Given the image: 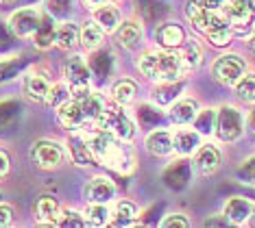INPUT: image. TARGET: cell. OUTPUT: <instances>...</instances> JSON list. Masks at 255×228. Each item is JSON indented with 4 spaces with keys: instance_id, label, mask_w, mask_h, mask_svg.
Here are the masks:
<instances>
[{
    "instance_id": "24",
    "label": "cell",
    "mask_w": 255,
    "mask_h": 228,
    "mask_svg": "<svg viewBox=\"0 0 255 228\" xmlns=\"http://www.w3.org/2000/svg\"><path fill=\"white\" fill-rule=\"evenodd\" d=\"M55 31H57V24L53 20V15L48 13H42V20H39V26L35 28V33H33V44H35V48L39 50H48L50 46H55Z\"/></svg>"
},
{
    "instance_id": "43",
    "label": "cell",
    "mask_w": 255,
    "mask_h": 228,
    "mask_svg": "<svg viewBox=\"0 0 255 228\" xmlns=\"http://www.w3.org/2000/svg\"><path fill=\"white\" fill-rule=\"evenodd\" d=\"M107 0H81V4H83L88 11H94V9H98L101 4H105Z\"/></svg>"
},
{
    "instance_id": "40",
    "label": "cell",
    "mask_w": 255,
    "mask_h": 228,
    "mask_svg": "<svg viewBox=\"0 0 255 228\" xmlns=\"http://www.w3.org/2000/svg\"><path fill=\"white\" fill-rule=\"evenodd\" d=\"M13 222V209L7 202H0V226H9Z\"/></svg>"
},
{
    "instance_id": "16",
    "label": "cell",
    "mask_w": 255,
    "mask_h": 228,
    "mask_svg": "<svg viewBox=\"0 0 255 228\" xmlns=\"http://www.w3.org/2000/svg\"><path fill=\"white\" fill-rule=\"evenodd\" d=\"M196 113H199V102L194 98H177L172 102L170 111H168V118H170L172 124L185 126V124H192Z\"/></svg>"
},
{
    "instance_id": "22",
    "label": "cell",
    "mask_w": 255,
    "mask_h": 228,
    "mask_svg": "<svg viewBox=\"0 0 255 228\" xmlns=\"http://www.w3.org/2000/svg\"><path fill=\"white\" fill-rule=\"evenodd\" d=\"M66 150H68V159H70L72 163H77L79 167H88V165L94 163V156H92L88 144H85V139L79 131H77V135H72L70 139H68Z\"/></svg>"
},
{
    "instance_id": "2",
    "label": "cell",
    "mask_w": 255,
    "mask_h": 228,
    "mask_svg": "<svg viewBox=\"0 0 255 228\" xmlns=\"http://www.w3.org/2000/svg\"><path fill=\"white\" fill-rule=\"evenodd\" d=\"M137 70L153 83H168V80H179L185 76L179 55L166 48L142 52V57L137 59Z\"/></svg>"
},
{
    "instance_id": "32",
    "label": "cell",
    "mask_w": 255,
    "mask_h": 228,
    "mask_svg": "<svg viewBox=\"0 0 255 228\" xmlns=\"http://www.w3.org/2000/svg\"><path fill=\"white\" fill-rule=\"evenodd\" d=\"M72 98V91H70V85L68 83H53L50 85L48 93H46V104H48L50 109H59L63 102H68Z\"/></svg>"
},
{
    "instance_id": "20",
    "label": "cell",
    "mask_w": 255,
    "mask_h": 228,
    "mask_svg": "<svg viewBox=\"0 0 255 228\" xmlns=\"http://www.w3.org/2000/svg\"><path fill=\"white\" fill-rule=\"evenodd\" d=\"M172 139H175V152L181 156L192 154L203 142V137L194 131V128H188V124L183 128H177V131L172 133Z\"/></svg>"
},
{
    "instance_id": "37",
    "label": "cell",
    "mask_w": 255,
    "mask_h": 228,
    "mask_svg": "<svg viewBox=\"0 0 255 228\" xmlns=\"http://www.w3.org/2000/svg\"><path fill=\"white\" fill-rule=\"evenodd\" d=\"M161 226H168V228H172V226L185 228V226H190V220L185 218L183 213H170V215H166V218L161 220Z\"/></svg>"
},
{
    "instance_id": "5",
    "label": "cell",
    "mask_w": 255,
    "mask_h": 228,
    "mask_svg": "<svg viewBox=\"0 0 255 228\" xmlns=\"http://www.w3.org/2000/svg\"><path fill=\"white\" fill-rule=\"evenodd\" d=\"M31 161L39 169H59L68 161V150L57 139H37L31 146Z\"/></svg>"
},
{
    "instance_id": "7",
    "label": "cell",
    "mask_w": 255,
    "mask_h": 228,
    "mask_svg": "<svg viewBox=\"0 0 255 228\" xmlns=\"http://www.w3.org/2000/svg\"><path fill=\"white\" fill-rule=\"evenodd\" d=\"M247 72V61L240 55H223L214 61L212 76L225 87H236V83Z\"/></svg>"
},
{
    "instance_id": "36",
    "label": "cell",
    "mask_w": 255,
    "mask_h": 228,
    "mask_svg": "<svg viewBox=\"0 0 255 228\" xmlns=\"http://www.w3.org/2000/svg\"><path fill=\"white\" fill-rule=\"evenodd\" d=\"M238 176L242 178V183H249V185H255V156L245 161V165L240 167Z\"/></svg>"
},
{
    "instance_id": "33",
    "label": "cell",
    "mask_w": 255,
    "mask_h": 228,
    "mask_svg": "<svg viewBox=\"0 0 255 228\" xmlns=\"http://www.w3.org/2000/svg\"><path fill=\"white\" fill-rule=\"evenodd\" d=\"M236 93L242 102H249L253 104L255 102V72H245L242 78L236 83Z\"/></svg>"
},
{
    "instance_id": "31",
    "label": "cell",
    "mask_w": 255,
    "mask_h": 228,
    "mask_svg": "<svg viewBox=\"0 0 255 228\" xmlns=\"http://www.w3.org/2000/svg\"><path fill=\"white\" fill-rule=\"evenodd\" d=\"M157 91H155V102L166 107V104H172L179 98V91L183 89V78L179 80H168V83H157Z\"/></svg>"
},
{
    "instance_id": "12",
    "label": "cell",
    "mask_w": 255,
    "mask_h": 228,
    "mask_svg": "<svg viewBox=\"0 0 255 228\" xmlns=\"http://www.w3.org/2000/svg\"><path fill=\"white\" fill-rule=\"evenodd\" d=\"M220 161H223V156H220V150L214 144L201 142L199 148L192 152V167H194L196 174H201V176H210V174H214L220 167Z\"/></svg>"
},
{
    "instance_id": "35",
    "label": "cell",
    "mask_w": 255,
    "mask_h": 228,
    "mask_svg": "<svg viewBox=\"0 0 255 228\" xmlns=\"http://www.w3.org/2000/svg\"><path fill=\"white\" fill-rule=\"evenodd\" d=\"M85 218L81 211H74V209H61V215L57 220V226H83Z\"/></svg>"
},
{
    "instance_id": "27",
    "label": "cell",
    "mask_w": 255,
    "mask_h": 228,
    "mask_svg": "<svg viewBox=\"0 0 255 228\" xmlns=\"http://www.w3.org/2000/svg\"><path fill=\"white\" fill-rule=\"evenodd\" d=\"M103 42H105V31H103V28L98 26L94 20L85 22V24L81 26V31H79V44L83 46L85 50L101 48Z\"/></svg>"
},
{
    "instance_id": "23",
    "label": "cell",
    "mask_w": 255,
    "mask_h": 228,
    "mask_svg": "<svg viewBox=\"0 0 255 228\" xmlns=\"http://www.w3.org/2000/svg\"><path fill=\"white\" fill-rule=\"evenodd\" d=\"M79 31L81 26L77 24V22H59L57 24V31H55V46L59 50H74L79 46Z\"/></svg>"
},
{
    "instance_id": "13",
    "label": "cell",
    "mask_w": 255,
    "mask_h": 228,
    "mask_svg": "<svg viewBox=\"0 0 255 228\" xmlns=\"http://www.w3.org/2000/svg\"><path fill=\"white\" fill-rule=\"evenodd\" d=\"M35 222L42 226H57V220L61 215V204L55 196H39L33 204Z\"/></svg>"
},
{
    "instance_id": "41",
    "label": "cell",
    "mask_w": 255,
    "mask_h": 228,
    "mask_svg": "<svg viewBox=\"0 0 255 228\" xmlns=\"http://www.w3.org/2000/svg\"><path fill=\"white\" fill-rule=\"evenodd\" d=\"M9 172H11V159H9L7 152L0 150V180L7 178V176H9Z\"/></svg>"
},
{
    "instance_id": "8",
    "label": "cell",
    "mask_w": 255,
    "mask_h": 228,
    "mask_svg": "<svg viewBox=\"0 0 255 228\" xmlns=\"http://www.w3.org/2000/svg\"><path fill=\"white\" fill-rule=\"evenodd\" d=\"M39 20H42V11L35 9V7H22V9H15L13 13L9 15L7 20V26L13 37L18 39H26V37H33L35 28L39 26Z\"/></svg>"
},
{
    "instance_id": "14",
    "label": "cell",
    "mask_w": 255,
    "mask_h": 228,
    "mask_svg": "<svg viewBox=\"0 0 255 228\" xmlns=\"http://www.w3.org/2000/svg\"><path fill=\"white\" fill-rule=\"evenodd\" d=\"M85 198H88V202H103V204L114 202L116 200L114 180H109L107 176H94L85 185Z\"/></svg>"
},
{
    "instance_id": "15",
    "label": "cell",
    "mask_w": 255,
    "mask_h": 228,
    "mask_svg": "<svg viewBox=\"0 0 255 228\" xmlns=\"http://www.w3.org/2000/svg\"><path fill=\"white\" fill-rule=\"evenodd\" d=\"M251 211H253V202L249 198H242V196H234L225 202V209H223V215L229 224H247L249 218H251Z\"/></svg>"
},
{
    "instance_id": "3",
    "label": "cell",
    "mask_w": 255,
    "mask_h": 228,
    "mask_svg": "<svg viewBox=\"0 0 255 228\" xmlns=\"http://www.w3.org/2000/svg\"><path fill=\"white\" fill-rule=\"evenodd\" d=\"M96 128H101V131H107L109 135H114L116 139H120V142H133V137H135L137 133V126L133 118L127 111L120 107V104H116V107H105L101 111V115L96 118Z\"/></svg>"
},
{
    "instance_id": "26",
    "label": "cell",
    "mask_w": 255,
    "mask_h": 228,
    "mask_svg": "<svg viewBox=\"0 0 255 228\" xmlns=\"http://www.w3.org/2000/svg\"><path fill=\"white\" fill-rule=\"evenodd\" d=\"M137 98V83L133 78H120L112 85V100L114 104L127 107Z\"/></svg>"
},
{
    "instance_id": "48",
    "label": "cell",
    "mask_w": 255,
    "mask_h": 228,
    "mask_svg": "<svg viewBox=\"0 0 255 228\" xmlns=\"http://www.w3.org/2000/svg\"><path fill=\"white\" fill-rule=\"evenodd\" d=\"M0 202H2V196H0Z\"/></svg>"
},
{
    "instance_id": "6",
    "label": "cell",
    "mask_w": 255,
    "mask_h": 228,
    "mask_svg": "<svg viewBox=\"0 0 255 228\" xmlns=\"http://www.w3.org/2000/svg\"><path fill=\"white\" fill-rule=\"evenodd\" d=\"M63 76L66 83L70 85L72 96H83L92 89V70L90 63L81 55H70L63 61Z\"/></svg>"
},
{
    "instance_id": "10",
    "label": "cell",
    "mask_w": 255,
    "mask_h": 228,
    "mask_svg": "<svg viewBox=\"0 0 255 228\" xmlns=\"http://www.w3.org/2000/svg\"><path fill=\"white\" fill-rule=\"evenodd\" d=\"M57 120H59V124L66 128V131H72V133L83 131V128H90L83 104H81V100L79 98H74V96L57 109Z\"/></svg>"
},
{
    "instance_id": "17",
    "label": "cell",
    "mask_w": 255,
    "mask_h": 228,
    "mask_svg": "<svg viewBox=\"0 0 255 228\" xmlns=\"http://www.w3.org/2000/svg\"><path fill=\"white\" fill-rule=\"evenodd\" d=\"M155 39H157L159 48L175 50L185 42V31L177 22H164V24L157 28V33H155Z\"/></svg>"
},
{
    "instance_id": "25",
    "label": "cell",
    "mask_w": 255,
    "mask_h": 228,
    "mask_svg": "<svg viewBox=\"0 0 255 228\" xmlns=\"http://www.w3.org/2000/svg\"><path fill=\"white\" fill-rule=\"evenodd\" d=\"M179 48H181L179 59H181V66L185 72H192V70H196L203 63V48L196 39H185Z\"/></svg>"
},
{
    "instance_id": "18",
    "label": "cell",
    "mask_w": 255,
    "mask_h": 228,
    "mask_svg": "<svg viewBox=\"0 0 255 228\" xmlns=\"http://www.w3.org/2000/svg\"><path fill=\"white\" fill-rule=\"evenodd\" d=\"M146 150L157 156H168L175 152V139H172V131L168 128H157L150 131L146 135Z\"/></svg>"
},
{
    "instance_id": "42",
    "label": "cell",
    "mask_w": 255,
    "mask_h": 228,
    "mask_svg": "<svg viewBox=\"0 0 255 228\" xmlns=\"http://www.w3.org/2000/svg\"><path fill=\"white\" fill-rule=\"evenodd\" d=\"M245 124H247V128H249V133H251V135H255V102H253L251 111H249V115L245 118Z\"/></svg>"
},
{
    "instance_id": "1",
    "label": "cell",
    "mask_w": 255,
    "mask_h": 228,
    "mask_svg": "<svg viewBox=\"0 0 255 228\" xmlns=\"http://www.w3.org/2000/svg\"><path fill=\"white\" fill-rule=\"evenodd\" d=\"M83 135L85 144L94 156V161H101L103 165H107L114 172L127 174L131 172L133 165H135V154L129 150L127 142H120L114 135H109L107 131H101V128L92 126V128H83L79 131Z\"/></svg>"
},
{
    "instance_id": "4",
    "label": "cell",
    "mask_w": 255,
    "mask_h": 228,
    "mask_svg": "<svg viewBox=\"0 0 255 228\" xmlns=\"http://www.w3.org/2000/svg\"><path fill=\"white\" fill-rule=\"evenodd\" d=\"M245 133V115L240 109L225 104L216 111V122H214V135L223 144H234Z\"/></svg>"
},
{
    "instance_id": "46",
    "label": "cell",
    "mask_w": 255,
    "mask_h": 228,
    "mask_svg": "<svg viewBox=\"0 0 255 228\" xmlns=\"http://www.w3.org/2000/svg\"><path fill=\"white\" fill-rule=\"evenodd\" d=\"M247 2H249V7H251V11L255 13V0H247Z\"/></svg>"
},
{
    "instance_id": "9",
    "label": "cell",
    "mask_w": 255,
    "mask_h": 228,
    "mask_svg": "<svg viewBox=\"0 0 255 228\" xmlns=\"http://www.w3.org/2000/svg\"><path fill=\"white\" fill-rule=\"evenodd\" d=\"M223 17L231 24L234 33H247L253 31V11L249 7L247 0H227V4L223 7Z\"/></svg>"
},
{
    "instance_id": "19",
    "label": "cell",
    "mask_w": 255,
    "mask_h": 228,
    "mask_svg": "<svg viewBox=\"0 0 255 228\" xmlns=\"http://www.w3.org/2000/svg\"><path fill=\"white\" fill-rule=\"evenodd\" d=\"M116 35V39H118V44L123 46V48L127 50H135L137 46L142 44V26L137 24V22H133V20H125V22H120L118 28L114 31Z\"/></svg>"
},
{
    "instance_id": "38",
    "label": "cell",
    "mask_w": 255,
    "mask_h": 228,
    "mask_svg": "<svg viewBox=\"0 0 255 228\" xmlns=\"http://www.w3.org/2000/svg\"><path fill=\"white\" fill-rule=\"evenodd\" d=\"M50 15H63L70 9V0H46Z\"/></svg>"
},
{
    "instance_id": "29",
    "label": "cell",
    "mask_w": 255,
    "mask_h": 228,
    "mask_svg": "<svg viewBox=\"0 0 255 228\" xmlns=\"http://www.w3.org/2000/svg\"><path fill=\"white\" fill-rule=\"evenodd\" d=\"M137 215H140V209H137V204L133 200H118L114 209V215L112 220H109V224L114 226H129L133 222L137 220Z\"/></svg>"
},
{
    "instance_id": "45",
    "label": "cell",
    "mask_w": 255,
    "mask_h": 228,
    "mask_svg": "<svg viewBox=\"0 0 255 228\" xmlns=\"http://www.w3.org/2000/svg\"><path fill=\"white\" fill-rule=\"evenodd\" d=\"M249 222L255 226V204H253V211H251V218H249Z\"/></svg>"
},
{
    "instance_id": "47",
    "label": "cell",
    "mask_w": 255,
    "mask_h": 228,
    "mask_svg": "<svg viewBox=\"0 0 255 228\" xmlns=\"http://www.w3.org/2000/svg\"><path fill=\"white\" fill-rule=\"evenodd\" d=\"M0 2H2V4H4V2H13V0H0Z\"/></svg>"
},
{
    "instance_id": "39",
    "label": "cell",
    "mask_w": 255,
    "mask_h": 228,
    "mask_svg": "<svg viewBox=\"0 0 255 228\" xmlns=\"http://www.w3.org/2000/svg\"><path fill=\"white\" fill-rule=\"evenodd\" d=\"M205 11H214V13H220L223 7L227 4V0H196Z\"/></svg>"
},
{
    "instance_id": "11",
    "label": "cell",
    "mask_w": 255,
    "mask_h": 228,
    "mask_svg": "<svg viewBox=\"0 0 255 228\" xmlns=\"http://www.w3.org/2000/svg\"><path fill=\"white\" fill-rule=\"evenodd\" d=\"M50 85L53 83H50L48 74L33 68V70H28L24 74V78H22V93H24V98L31 102H44Z\"/></svg>"
},
{
    "instance_id": "28",
    "label": "cell",
    "mask_w": 255,
    "mask_h": 228,
    "mask_svg": "<svg viewBox=\"0 0 255 228\" xmlns=\"http://www.w3.org/2000/svg\"><path fill=\"white\" fill-rule=\"evenodd\" d=\"M203 35H205L207 42H210L212 46H229L236 33H234V28H231L229 22L225 20V17H220V20L214 22Z\"/></svg>"
},
{
    "instance_id": "34",
    "label": "cell",
    "mask_w": 255,
    "mask_h": 228,
    "mask_svg": "<svg viewBox=\"0 0 255 228\" xmlns=\"http://www.w3.org/2000/svg\"><path fill=\"white\" fill-rule=\"evenodd\" d=\"M214 122H216V111L214 109H199V113H196V118L192 120L194 124V131L199 133V135H212L214 133Z\"/></svg>"
},
{
    "instance_id": "44",
    "label": "cell",
    "mask_w": 255,
    "mask_h": 228,
    "mask_svg": "<svg viewBox=\"0 0 255 228\" xmlns=\"http://www.w3.org/2000/svg\"><path fill=\"white\" fill-rule=\"evenodd\" d=\"M249 50L255 55V26H253V31H251V37H249Z\"/></svg>"
},
{
    "instance_id": "21",
    "label": "cell",
    "mask_w": 255,
    "mask_h": 228,
    "mask_svg": "<svg viewBox=\"0 0 255 228\" xmlns=\"http://www.w3.org/2000/svg\"><path fill=\"white\" fill-rule=\"evenodd\" d=\"M92 20H94L105 33H114L120 22H123L120 20V9L116 7L114 2H109V0L105 4H101L98 9L92 11Z\"/></svg>"
},
{
    "instance_id": "30",
    "label": "cell",
    "mask_w": 255,
    "mask_h": 228,
    "mask_svg": "<svg viewBox=\"0 0 255 228\" xmlns=\"http://www.w3.org/2000/svg\"><path fill=\"white\" fill-rule=\"evenodd\" d=\"M83 218H85V224H90V226H105V224H109V220H112L109 204L90 202L88 207L83 209Z\"/></svg>"
}]
</instances>
